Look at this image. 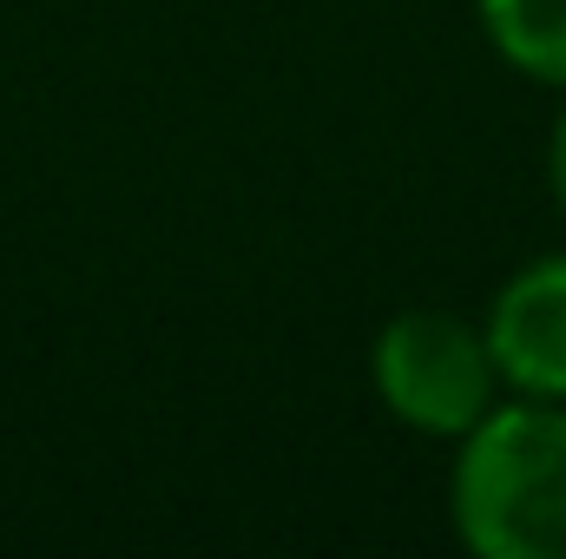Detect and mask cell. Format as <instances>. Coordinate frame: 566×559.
I'll return each mask as SVG.
<instances>
[{
    "mask_svg": "<svg viewBox=\"0 0 566 559\" xmlns=\"http://www.w3.org/2000/svg\"><path fill=\"white\" fill-rule=\"evenodd\" d=\"M376 395L389 415L422 434H468L494 409L501 369L488 349V329L454 309H402L376 336Z\"/></svg>",
    "mask_w": 566,
    "mask_h": 559,
    "instance_id": "7a4b0ae2",
    "label": "cell"
},
{
    "mask_svg": "<svg viewBox=\"0 0 566 559\" xmlns=\"http://www.w3.org/2000/svg\"><path fill=\"white\" fill-rule=\"evenodd\" d=\"M481 27L507 66L566 86V0H481Z\"/></svg>",
    "mask_w": 566,
    "mask_h": 559,
    "instance_id": "277c9868",
    "label": "cell"
},
{
    "mask_svg": "<svg viewBox=\"0 0 566 559\" xmlns=\"http://www.w3.org/2000/svg\"><path fill=\"white\" fill-rule=\"evenodd\" d=\"M547 171H554V204H560V218H566V113H560V126H554V151H547Z\"/></svg>",
    "mask_w": 566,
    "mask_h": 559,
    "instance_id": "5b68a950",
    "label": "cell"
},
{
    "mask_svg": "<svg viewBox=\"0 0 566 559\" xmlns=\"http://www.w3.org/2000/svg\"><path fill=\"white\" fill-rule=\"evenodd\" d=\"M481 329H488L501 382L541 402H566V251L501 283Z\"/></svg>",
    "mask_w": 566,
    "mask_h": 559,
    "instance_id": "3957f363",
    "label": "cell"
},
{
    "mask_svg": "<svg viewBox=\"0 0 566 559\" xmlns=\"http://www.w3.org/2000/svg\"><path fill=\"white\" fill-rule=\"evenodd\" d=\"M454 534L481 559H566V409L514 402L461 434Z\"/></svg>",
    "mask_w": 566,
    "mask_h": 559,
    "instance_id": "6da1fadb",
    "label": "cell"
}]
</instances>
